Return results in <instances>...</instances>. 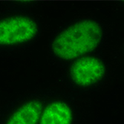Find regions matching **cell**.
I'll return each instance as SVG.
<instances>
[{"mask_svg":"<svg viewBox=\"0 0 124 124\" xmlns=\"http://www.w3.org/2000/svg\"><path fill=\"white\" fill-rule=\"evenodd\" d=\"M2 109L0 107V122H1V119H2Z\"/></svg>","mask_w":124,"mask_h":124,"instance_id":"6","label":"cell"},{"mask_svg":"<svg viewBox=\"0 0 124 124\" xmlns=\"http://www.w3.org/2000/svg\"><path fill=\"white\" fill-rule=\"evenodd\" d=\"M51 88L37 90L19 97L4 111L0 124H39L44 103Z\"/></svg>","mask_w":124,"mask_h":124,"instance_id":"4","label":"cell"},{"mask_svg":"<svg viewBox=\"0 0 124 124\" xmlns=\"http://www.w3.org/2000/svg\"><path fill=\"white\" fill-rule=\"evenodd\" d=\"M110 75V65L100 51L84 56L65 66L62 80L71 92L88 93L103 87Z\"/></svg>","mask_w":124,"mask_h":124,"instance_id":"3","label":"cell"},{"mask_svg":"<svg viewBox=\"0 0 124 124\" xmlns=\"http://www.w3.org/2000/svg\"><path fill=\"white\" fill-rule=\"evenodd\" d=\"M107 33L106 25L100 19L91 16L75 17L51 34L48 55L55 64L65 67L84 56L100 52Z\"/></svg>","mask_w":124,"mask_h":124,"instance_id":"1","label":"cell"},{"mask_svg":"<svg viewBox=\"0 0 124 124\" xmlns=\"http://www.w3.org/2000/svg\"><path fill=\"white\" fill-rule=\"evenodd\" d=\"M78 106L69 92L51 89L44 103L39 124H77Z\"/></svg>","mask_w":124,"mask_h":124,"instance_id":"5","label":"cell"},{"mask_svg":"<svg viewBox=\"0 0 124 124\" xmlns=\"http://www.w3.org/2000/svg\"><path fill=\"white\" fill-rule=\"evenodd\" d=\"M39 18L28 10L10 9L0 12V52L29 48L42 36Z\"/></svg>","mask_w":124,"mask_h":124,"instance_id":"2","label":"cell"}]
</instances>
